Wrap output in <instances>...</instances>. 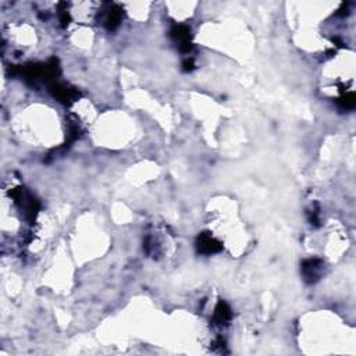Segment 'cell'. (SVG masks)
Listing matches in <instances>:
<instances>
[{
    "label": "cell",
    "mask_w": 356,
    "mask_h": 356,
    "mask_svg": "<svg viewBox=\"0 0 356 356\" xmlns=\"http://www.w3.org/2000/svg\"><path fill=\"white\" fill-rule=\"evenodd\" d=\"M50 92L62 103H71V102L77 100L78 96H80L78 91H75L74 88L63 85V84H52L50 85Z\"/></svg>",
    "instance_id": "1"
},
{
    "label": "cell",
    "mask_w": 356,
    "mask_h": 356,
    "mask_svg": "<svg viewBox=\"0 0 356 356\" xmlns=\"http://www.w3.org/2000/svg\"><path fill=\"white\" fill-rule=\"evenodd\" d=\"M196 247H198V251L201 253H203V255H212V253L220 252L223 245H221L216 238H213L210 234L203 232V234H201L199 238H198Z\"/></svg>",
    "instance_id": "2"
},
{
    "label": "cell",
    "mask_w": 356,
    "mask_h": 356,
    "mask_svg": "<svg viewBox=\"0 0 356 356\" xmlns=\"http://www.w3.org/2000/svg\"><path fill=\"white\" fill-rule=\"evenodd\" d=\"M323 262L320 259H309L302 263V273L308 282H315L320 276Z\"/></svg>",
    "instance_id": "3"
},
{
    "label": "cell",
    "mask_w": 356,
    "mask_h": 356,
    "mask_svg": "<svg viewBox=\"0 0 356 356\" xmlns=\"http://www.w3.org/2000/svg\"><path fill=\"white\" fill-rule=\"evenodd\" d=\"M231 316H232V313H231L230 306L223 301H220L214 309V316H213L214 322L217 324H227L231 320Z\"/></svg>",
    "instance_id": "4"
},
{
    "label": "cell",
    "mask_w": 356,
    "mask_h": 356,
    "mask_svg": "<svg viewBox=\"0 0 356 356\" xmlns=\"http://www.w3.org/2000/svg\"><path fill=\"white\" fill-rule=\"evenodd\" d=\"M121 18H123V12H121L118 7L111 6V9L107 13V16L104 18V25L109 31H114L121 23Z\"/></svg>",
    "instance_id": "5"
},
{
    "label": "cell",
    "mask_w": 356,
    "mask_h": 356,
    "mask_svg": "<svg viewBox=\"0 0 356 356\" xmlns=\"http://www.w3.org/2000/svg\"><path fill=\"white\" fill-rule=\"evenodd\" d=\"M171 36L180 42V45L187 43V42H191V29L187 25H175L171 29Z\"/></svg>",
    "instance_id": "6"
},
{
    "label": "cell",
    "mask_w": 356,
    "mask_h": 356,
    "mask_svg": "<svg viewBox=\"0 0 356 356\" xmlns=\"http://www.w3.org/2000/svg\"><path fill=\"white\" fill-rule=\"evenodd\" d=\"M337 103H338V106L342 110L355 109V104H356L355 95H353L352 92L344 93V95H342V98H339L338 100H337Z\"/></svg>",
    "instance_id": "7"
},
{
    "label": "cell",
    "mask_w": 356,
    "mask_h": 356,
    "mask_svg": "<svg viewBox=\"0 0 356 356\" xmlns=\"http://www.w3.org/2000/svg\"><path fill=\"white\" fill-rule=\"evenodd\" d=\"M58 16H60V23H62V25H63V27H67V24L70 23V16L69 13H67V10H60Z\"/></svg>",
    "instance_id": "8"
},
{
    "label": "cell",
    "mask_w": 356,
    "mask_h": 356,
    "mask_svg": "<svg viewBox=\"0 0 356 356\" xmlns=\"http://www.w3.org/2000/svg\"><path fill=\"white\" fill-rule=\"evenodd\" d=\"M183 67H184V71H192L195 64H194V58H187L184 63H183Z\"/></svg>",
    "instance_id": "9"
}]
</instances>
